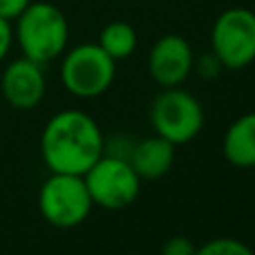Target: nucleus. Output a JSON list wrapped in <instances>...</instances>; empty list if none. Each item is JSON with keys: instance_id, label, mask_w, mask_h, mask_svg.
<instances>
[{"instance_id": "f257e3e1", "label": "nucleus", "mask_w": 255, "mask_h": 255, "mask_svg": "<svg viewBox=\"0 0 255 255\" xmlns=\"http://www.w3.org/2000/svg\"><path fill=\"white\" fill-rule=\"evenodd\" d=\"M106 152V134L94 117L76 108L49 117L40 132V157L49 172L85 175Z\"/></svg>"}, {"instance_id": "f03ea898", "label": "nucleus", "mask_w": 255, "mask_h": 255, "mask_svg": "<svg viewBox=\"0 0 255 255\" xmlns=\"http://www.w3.org/2000/svg\"><path fill=\"white\" fill-rule=\"evenodd\" d=\"M11 25L20 54L40 65L61 58L70 45V22L54 2L31 0Z\"/></svg>"}, {"instance_id": "7ed1b4c3", "label": "nucleus", "mask_w": 255, "mask_h": 255, "mask_svg": "<svg viewBox=\"0 0 255 255\" xmlns=\"http://www.w3.org/2000/svg\"><path fill=\"white\" fill-rule=\"evenodd\" d=\"M117 79V61L99 43H81L61 54V83L72 97L90 101L112 88Z\"/></svg>"}, {"instance_id": "20e7f679", "label": "nucleus", "mask_w": 255, "mask_h": 255, "mask_svg": "<svg viewBox=\"0 0 255 255\" xmlns=\"http://www.w3.org/2000/svg\"><path fill=\"white\" fill-rule=\"evenodd\" d=\"M206 124L204 106L195 94L179 88H161L150 106V126L154 134L175 145H186L197 139Z\"/></svg>"}, {"instance_id": "39448f33", "label": "nucleus", "mask_w": 255, "mask_h": 255, "mask_svg": "<svg viewBox=\"0 0 255 255\" xmlns=\"http://www.w3.org/2000/svg\"><path fill=\"white\" fill-rule=\"evenodd\" d=\"M94 204L83 175L49 172L38 190L40 217L54 229H76L90 217Z\"/></svg>"}, {"instance_id": "423d86ee", "label": "nucleus", "mask_w": 255, "mask_h": 255, "mask_svg": "<svg viewBox=\"0 0 255 255\" xmlns=\"http://www.w3.org/2000/svg\"><path fill=\"white\" fill-rule=\"evenodd\" d=\"M211 52L229 72L247 70L255 63V11L229 7L217 13L211 27Z\"/></svg>"}, {"instance_id": "0eeeda50", "label": "nucleus", "mask_w": 255, "mask_h": 255, "mask_svg": "<svg viewBox=\"0 0 255 255\" xmlns=\"http://www.w3.org/2000/svg\"><path fill=\"white\" fill-rule=\"evenodd\" d=\"M92 204L103 211H124L141 195V177L124 157L106 154L83 175Z\"/></svg>"}, {"instance_id": "6e6552de", "label": "nucleus", "mask_w": 255, "mask_h": 255, "mask_svg": "<svg viewBox=\"0 0 255 255\" xmlns=\"http://www.w3.org/2000/svg\"><path fill=\"white\" fill-rule=\"evenodd\" d=\"M195 52L181 34H163L148 52V74L159 88H179L193 74Z\"/></svg>"}, {"instance_id": "1a4fd4ad", "label": "nucleus", "mask_w": 255, "mask_h": 255, "mask_svg": "<svg viewBox=\"0 0 255 255\" xmlns=\"http://www.w3.org/2000/svg\"><path fill=\"white\" fill-rule=\"evenodd\" d=\"M47 92L43 65L31 58H13L0 74V94L13 110H34Z\"/></svg>"}, {"instance_id": "9d476101", "label": "nucleus", "mask_w": 255, "mask_h": 255, "mask_svg": "<svg viewBox=\"0 0 255 255\" xmlns=\"http://www.w3.org/2000/svg\"><path fill=\"white\" fill-rule=\"evenodd\" d=\"M177 159V145L159 134L136 141L130 150V166L141 177V181H157L172 170Z\"/></svg>"}, {"instance_id": "9b49d317", "label": "nucleus", "mask_w": 255, "mask_h": 255, "mask_svg": "<svg viewBox=\"0 0 255 255\" xmlns=\"http://www.w3.org/2000/svg\"><path fill=\"white\" fill-rule=\"evenodd\" d=\"M222 154L238 170L255 168V110L240 115L226 128L222 136Z\"/></svg>"}, {"instance_id": "f8f14e48", "label": "nucleus", "mask_w": 255, "mask_h": 255, "mask_svg": "<svg viewBox=\"0 0 255 255\" xmlns=\"http://www.w3.org/2000/svg\"><path fill=\"white\" fill-rule=\"evenodd\" d=\"M99 47L108 54L110 58H115L117 63L126 61L134 54L136 43H139V36H136V29L126 20H112L108 22L106 27L99 34Z\"/></svg>"}, {"instance_id": "ddd939ff", "label": "nucleus", "mask_w": 255, "mask_h": 255, "mask_svg": "<svg viewBox=\"0 0 255 255\" xmlns=\"http://www.w3.org/2000/svg\"><path fill=\"white\" fill-rule=\"evenodd\" d=\"M197 255H253V249L238 238H213L197 247Z\"/></svg>"}, {"instance_id": "4468645a", "label": "nucleus", "mask_w": 255, "mask_h": 255, "mask_svg": "<svg viewBox=\"0 0 255 255\" xmlns=\"http://www.w3.org/2000/svg\"><path fill=\"white\" fill-rule=\"evenodd\" d=\"M224 72L222 63L217 61V56L208 49L204 54H195V61H193V74H197L199 79L204 81H215L217 76Z\"/></svg>"}, {"instance_id": "2eb2a0df", "label": "nucleus", "mask_w": 255, "mask_h": 255, "mask_svg": "<svg viewBox=\"0 0 255 255\" xmlns=\"http://www.w3.org/2000/svg\"><path fill=\"white\" fill-rule=\"evenodd\" d=\"M163 255H197V247L190 242L184 235H175V238H168L161 247Z\"/></svg>"}, {"instance_id": "dca6fc26", "label": "nucleus", "mask_w": 255, "mask_h": 255, "mask_svg": "<svg viewBox=\"0 0 255 255\" xmlns=\"http://www.w3.org/2000/svg\"><path fill=\"white\" fill-rule=\"evenodd\" d=\"M11 45H13V25L11 20L0 16V63L7 58Z\"/></svg>"}, {"instance_id": "f3484780", "label": "nucleus", "mask_w": 255, "mask_h": 255, "mask_svg": "<svg viewBox=\"0 0 255 255\" xmlns=\"http://www.w3.org/2000/svg\"><path fill=\"white\" fill-rule=\"evenodd\" d=\"M29 2L31 0H0V16L13 22Z\"/></svg>"}]
</instances>
